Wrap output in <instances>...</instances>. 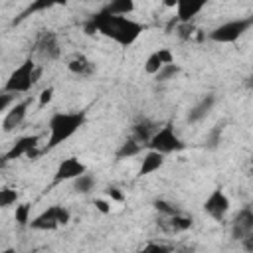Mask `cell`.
Masks as SVG:
<instances>
[{
	"label": "cell",
	"instance_id": "obj_1",
	"mask_svg": "<svg viewBox=\"0 0 253 253\" xmlns=\"http://www.w3.org/2000/svg\"><path fill=\"white\" fill-rule=\"evenodd\" d=\"M142 32H144V26L140 22L128 16H111L103 10H99L85 22V34H101L125 47L132 45Z\"/></svg>",
	"mask_w": 253,
	"mask_h": 253
},
{
	"label": "cell",
	"instance_id": "obj_2",
	"mask_svg": "<svg viewBox=\"0 0 253 253\" xmlns=\"http://www.w3.org/2000/svg\"><path fill=\"white\" fill-rule=\"evenodd\" d=\"M87 121V113L85 111H73V113H53L49 117L47 128H49V136H47V144H45V152L57 148L59 144H63L65 140H69Z\"/></svg>",
	"mask_w": 253,
	"mask_h": 253
},
{
	"label": "cell",
	"instance_id": "obj_3",
	"mask_svg": "<svg viewBox=\"0 0 253 253\" xmlns=\"http://www.w3.org/2000/svg\"><path fill=\"white\" fill-rule=\"evenodd\" d=\"M40 75H42V67H38V63L32 57H28L10 73L8 81L4 83V93H10V95L28 93Z\"/></svg>",
	"mask_w": 253,
	"mask_h": 253
},
{
	"label": "cell",
	"instance_id": "obj_4",
	"mask_svg": "<svg viewBox=\"0 0 253 253\" xmlns=\"http://www.w3.org/2000/svg\"><path fill=\"white\" fill-rule=\"evenodd\" d=\"M251 26H253V16L227 20V22L219 24L217 28H213L208 38H210L211 42H215V43H233V42H237L245 32H249Z\"/></svg>",
	"mask_w": 253,
	"mask_h": 253
},
{
	"label": "cell",
	"instance_id": "obj_5",
	"mask_svg": "<svg viewBox=\"0 0 253 253\" xmlns=\"http://www.w3.org/2000/svg\"><path fill=\"white\" fill-rule=\"evenodd\" d=\"M71 219V213L65 206H49L47 210L40 211L36 217H32L30 221V227L36 229V231H53L57 229L59 225H67Z\"/></svg>",
	"mask_w": 253,
	"mask_h": 253
},
{
	"label": "cell",
	"instance_id": "obj_6",
	"mask_svg": "<svg viewBox=\"0 0 253 253\" xmlns=\"http://www.w3.org/2000/svg\"><path fill=\"white\" fill-rule=\"evenodd\" d=\"M146 148H148V150H156V152H160V154L166 156V154L184 150V142H182V138L176 134L174 125H172V123H166V125H162V126L156 130V134L150 138V142H148Z\"/></svg>",
	"mask_w": 253,
	"mask_h": 253
},
{
	"label": "cell",
	"instance_id": "obj_7",
	"mask_svg": "<svg viewBox=\"0 0 253 253\" xmlns=\"http://www.w3.org/2000/svg\"><path fill=\"white\" fill-rule=\"evenodd\" d=\"M34 55L40 61H55L61 55V47H59V40L53 32L43 30L34 43Z\"/></svg>",
	"mask_w": 253,
	"mask_h": 253
},
{
	"label": "cell",
	"instance_id": "obj_8",
	"mask_svg": "<svg viewBox=\"0 0 253 253\" xmlns=\"http://www.w3.org/2000/svg\"><path fill=\"white\" fill-rule=\"evenodd\" d=\"M38 142H40V136H38V134H26V136H20V138L12 144V148L2 156V162L6 164V162H10V160L22 158V156H26V158H30V160L38 158V156H40Z\"/></svg>",
	"mask_w": 253,
	"mask_h": 253
},
{
	"label": "cell",
	"instance_id": "obj_9",
	"mask_svg": "<svg viewBox=\"0 0 253 253\" xmlns=\"http://www.w3.org/2000/svg\"><path fill=\"white\" fill-rule=\"evenodd\" d=\"M231 204H229V198L227 194L221 190V188H215L211 190V194L206 198L204 202V211L213 219V221H223L227 211H229Z\"/></svg>",
	"mask_w": 253,
	"mask_h": 253
},
{
	"label": "cell",
	"instance_id": "obj_10",
	"mask_svg": "<svg viewBox=\"0 0 253 253\" xmlns=\"http://www.w3.org/2000/svg\"><path fill=\"white\" fill-rule=\"evenodd\" d=\"M85 172H87V166H85L79 158L67 156V158H63V160L57 164L55 174H53V184H61V182H67V180L73 182L75 178L83 176Z\"/></svg>",
	"mask_w": 253,
	"mask_h": 253
},
{
	"label": "cell",
	"instance_id": "obj_11",
	"mask_svg": "<svg viewBox=\"0 0 253 253\" xmlns=\"http://www.w3.org/2000/svg\"><path fill=\"white\" fill-rule=\"evenodd\" d=\"M30 105H32V97H26L24 101L14 103V105L10 107V111L4 113V119H2V130H4V132H12L16 126H20V125L24 123L26 115H28Z\"/></svg>",
	"mask_w": 253,
	"mask_h": 253
},
{
	"label": "cell",
	"instance_id": "obj_12",
	"mask_svg": "<svg viewBox=\"0 0 253 253\" xmlns=\"http://www.w3.org/2000/svg\"><path fill=\"white\" fill-rule=\"evenodd\" d=\"M251 233H253V210L243 208L237 211V215L231 221V237L235 241H241Z\"/></svg>",
	"mask_w": 253,
	"mask_h": 253
},
{
	"label": "cell",
	"instance_id": "obj_13",
	"mask_svg": "<svg viewBox=\"0 0 253 253\" xmlns=\"http://www.w3.org/2000/svg\"><path fill=\"white\" fill-rule=\"evenodd\" d=\"M158 128H160V126H158L156 121H152V119H148V117H138V119L132 123V126H130V136H132L134 140L142 142L144 146H148L150 138L156 134Z\"/></svg>",
	"mask_w": 253,
	"mask_h": 253
},
{
	"label": "cell",
	"instance_id": "obj_14",
	"mask_svg": "<svg viewBox=\"0 0 253 253\" xmlns=\"http://www.w3.org/2000/svg\"><path fill=\"white\" fill-rule=\"evenodd\" d=\"M170 63H174V53H172V49L160 47V49L152 51V53L146 57V61H144V73L156 77V75L160 73V69H162L164 65H170Z\"/></svg>",
	"mask_w": 253,
	"mask_h": 253
},
{
	"label": "cell",
	"instance_id": "obj_15",
	"mask_svg": "<svg viewBox=\"0 0 253 253\" xmlns=\"http://www.w3.org/2000/svg\"><path fill=\"white\" fill-rule=\"evenodd\" d=\"M194 225V219L190 217V215H184L182 211L180 213H176V215H170V217H162L160 215V219H158V227L164 231V233H184V231H188L190 227Z\"/></svg>",
	"mask_w": 253,
	"mask_h": 253
},
{
	"label": "cell",
	"instance_id": "obj_16",
	"mask_svg": "<svg viewBox=\"0 0 253 253\" xmlns=\"http://www.w3.org/2000/svg\"><path fill=\"white\" fill-rule=\"evenodd\" d=\"M213 105H215V95L213 93H208V95H204L190 111H188V123H200L202 119H206L208 115H210V111L213 109Z\"/></svg>",
	"mask_w": 253,
	"mask_h": 253
},
{
	"label": "cell",
	"instance_id": "obj_17",
	"mask_svg": "<svg viewBox=\"0 0 253 253\" xmlns=\"http://www.w3.org/2000/svg\"><path fill=\"white\" fill-rule=\"evenodd\" d=\"M206 8V2H178L176 4V22L178 24H192V20Z\"/></svg>",
	"mask_w": 253,
	"mask_h": 253
},
{
	"label": "cell",
	"instance_id": "obj_18",
	"mask_svg": "<svg viewBox=\"0 0 253 253\" xmlns=\"http://www.w3.org/2000/svg\"><path fill=\"white\" fill-rule=\"evenodd\" d=\"M164 154L156 152V150H146L142 156V164L138 168V176H150L152 172L160 170L164 166Z\"/></svg>",
	"mask_w": 253,
	"mask_h": 253
},
{
	"label": "cell",
	"instance_id": "obj_19",
	"mask_svg": "<svg viewBox=\"0 0 253 253\" xmlns=\"http://www.w3.org/2000/svg\"><path fill=\"white\" fill-rule=\"evenodd\" d=\"M67 69H69L73 75H77V77H91V75L95 73V65H93L85 55H81V53L73 55V57L67 61Z\"/></svg>",
	"mask_w": 253,
	"mask_h": 253
},
{
	"label": "cell",
	"instance_id": "obj_20",
	"mask_svg": "<svg viewBox=\"0 0 253 253\" xmlns=\"http://www.w3.org/2000/svg\"><path fill=\"white\" fill-rule=\"evenodd\" d=\"M142 148H146L142 142H138V140H134L132 136H128L119 148H117V152H115V156H117V160H123V158H132V156H136V154H140L142 152Z\"/></svg>",
	"mask_w": 253,
	"mask_h": 253
},
{
	"label": "cell",
	"instance_id": "obj_21",
	"mask_svg": "<svg viewBox=\"0 0 253 253\" xmlns=\"http://www.w3.org/2000/svg\"><path fill=\"white\" fill-rule=\"evenodd\" d=\"M101 10L111 16H128L134 10V2L132 0H113V2L105 4Z\"/></svg>",
	"mask_w": 253,
	"mask_h": 253
},
{
	"label": "cell",
	"instance_id": "obj_22",
	"mask_svg": "<svg viewBox=\"0 0 253 253\" xmlns=\"http://www.w3.org/2000/svg\"><path fill=\"white\" fill-rule=\"evenodd\" d=\"M95 184H97L95 176H91V174L85 172L83 176H79V178L73 180V192H77V194H89L95 188Z\"/></svg>",
	"mask_w": 253,
	"mask_h": 253
},
{
	"label": "cell",
	"instance_id": "obj_23",
	"mask_svg": "<svg viewBox=\"0 0 253 253\" xmlns=\"http://www.w3.org/2000/svg\"><path fill=\"white\" fill-rule=\"evenodd\" d=\"M154 210L162 215V217H170V215H176V213H180V208L176 206V204H172V202H168V200H164V198H158V200H154Z\"/></svg>",
	"mask_w": 253,
	"mask_h": 253
},
{
	"label": "cell",
	"instance_id": "obj_24",
	"mask_svg": "<svg viewBox=\"0 0 253 253\" xmlns=\"http://www.w3.org/2000/svg\"><path fill=\"white\" fill-rule=\"evenodd\" d=\"M30 210H32V206L30 204H18L16 206V210H14V219H16V223L20 225V227H24V225H30Z\"/></svg>",
	"mask_w": 253,
	"mask_h": 253
},
{
	"label": "cell",
	"instance_id": "obj_25",
	"mask_svg": "<svg viewBox=\"0 0 253 253\" xmlns=\"http://www.w3.org/2000/svg\"><path fill=\"white\" fill-rule=\"evenodd\" d=\"M174 245L170 243H162V241H148L138 253H174Z\"/></svg>",
	"mask_w": 253,
	"mask_h": 253
},
{
	"label": "cell",
	"instance_id": "obj_26",
	"mask_svg": "<svg viewBox=\"0 0 253 253\" xmlns=\"http://www.w3.org/2000/svg\"><path fill=\"white\" fill-rule=\"evenodd\" d=\"M18 198L20 194L12 188H2L0 190V208H10V206H16L18 204Z\"/></svg>",
	"mask_w": 253,
	"mask_h": 253
},
{
	"label": "cell",
	"instance_id": "obj_27",
	"mask_svg": "<svg viewBox=\"0 0 253 253\" xmlns=\"http://www.w3.org/2000/svg\"><path fill=\"white\" fill-rule=\"evenodd\" d=\"M180 73V65L178 63H170V65H164L162 69H160V73L156 75V81H168V79H174L176 75Z\"/></svg>",
	"mask_w": 253,
	"mask_h": 253
},
{
	"label": "cell",
	"instance_id": "obj_28",
	"mask_svg": "<svg viewBox=\"0 0 253 253\" xmlns=\"http://www.w3.org/2000/svg\"><path fill=\"white\" fill-rule=\"evenodd\" d=\"M51 6H55V2H47V0H40V2H32L28 8H26V12H22V16L16 20V22H20V20H24L28 14H32V12H38V10H47V8H51Z\"/></svg>",
	"mask_w": 253,
	"mask_h": 253
},
{
	"label": "cell",
	"instance_id": "obj_29",
	"mask_svg": "<svg viewBox=\"0 0 253 253\" xmlns=\"http://www.w3.org/2000/svg\"><path fill=\"white\" fill-rule=\"evenodd\" d=\"M194 32H196L194 24H176V36L184 42H188L194 36Z\"/></svg>",
	"mask_w": 253,
	"mask_h": 253
},
{
	"label": "cell",
	"instance_id": "obj_30",
	"mask_svg": "<svg viewBox=\"0 0 253 253\" xmlns=\"http://www.w3.org/2000/svg\"><path fill=\"white\" fill-rule=\"evenodd\" d=\"M105 192H107V196L111 198V202H125V194H123L117 186H109Z\"/></svg>",
	"mask_w": 253,
	"mask_h": 253
},
{
	"label": "cell",
	"instance_id": "obj_31",
	"mask_svg": "<svg viewBox=\"0 0 253 253\" xmlns=\"http://www.w3.org/2000/svg\"><path fill=\"white\" fill-rule=\"evenodd\" d=\"M51 99H53V87H45V89L42 91V95H40V109L45 107Z\"/></svg>",
	"mask_w": 253,
	"mask_h": 253
},
{
	"label": "cell",
	"instance_id": "obj_32",
	"mask_svg": "<svg viewBox=\"0 0 253 253\" xmlns=\"http://www.w3.org/2000/svg\"><path fill=\"white\" fill-rule=\"evenodd\" d=\"M93 204H95V208H97L101 213H111V202H107V200H103V198H97Z\"/></svg>",
	"mask_w": 253,
	"mask_h": 253
},
{
	"label": "cell",
	"instance_id": "obj_33",
	"mask_svg": "<svg viewBox=\"0 0 253 253\" xmlns=\"http://www.w3.org/2000/svg\"><path fill=\"white\" fill-rule=\"evenodd\" d=\"M12 103V95L10 93H2L0 95V111L2 113H8V105Z\"/></svg>",
	"mask_w": 253,
	"mask_h": 253
},
{
	"label": "cell",
	"instance_id": "obj_34",
	"mask_svg": "<svg viewBox=\"0 0 253 253\" xmlns=\"http://www.w3.org/2000/svg\"><path fill=\"white\" fill-rule=\"evenodd\" d=\"M241 247H243L247 253H253V233L247 235L245 239H241Z\"/></svg>",
	"mask_w": 253,
	"mask_h": 253
},
{
	"label": "cell",
	"instance_id": "obj_35",
	"mask_svg": "<svg viewBox=\"0 0 253 253\" xmlns=\"http://www.w3.org/2000/svg\"><path fill=\"white\" fill-rule=\"evenodd\" d=\"M174 253H196V249L192 245H180L174 249Z\"/></svg>",
	"mask_w": 253,
	"mask_h": 253
},
{
	"label": "cell",
	"instance_id": "obj_36",
	"mask_svg": "<svg viewBox=\"0 0 253 253\" xmlns=\"http://www.w3.org/2000/svg\"><path fill=\"white\" fill-rule=\"evenodd\" d=\"M245 85H247V87H249V89L253 91V75H249V77H247V81H245Z\"/></svg>",
	"mask_w": 253,
	"mask_h": 253
},
{
	"label": "cell",
	"instance_id": "obj_37",
	"mask_svg": "<svg viewBox=\"0 0 253 253\" xmlns=\"http://www.w3.org/2000/svg\"><path fill=\"white\" fill-rule=\"evenodd\" d=\"M2 253H18V251H16V249H12V247H8V249H4Z\"/></svg>",
	"mask_w": 253,
	"mask_h": 253
}]
</instances>
